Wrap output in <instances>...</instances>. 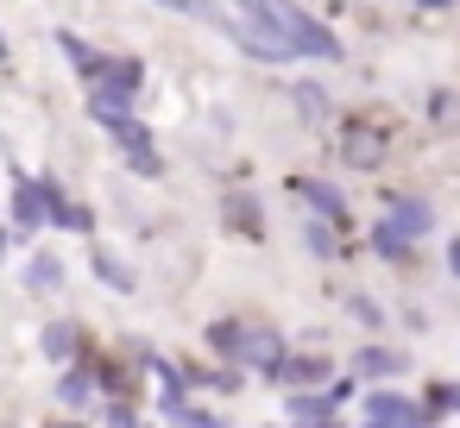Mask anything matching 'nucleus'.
Masks as SVG:
<instances>
[{"label":"nucleus","mask_w":460,"mask_h":428,"mask_svg":"<svg viewBox=\"0 0 460 428\" xmlns=\"http://www.w3.org/2000/svg\"><path fill=\"white\" fill-rule=\"evenodd\" d=\"M240 20H252L259 32H271L290 57H315V64H341V39L296 0H240Z\"/></svg>","instance_id":"f257e3e1"},{"label":"nucleus","mask_w":460,"mask_h":428,"mask_svg":"<svg viewBox=\"0 0 460 428\" xmlns=\"http://www.w3.org/2000/svg\"><path fill=\"white\" fill-rule=\"evenodd\" d=\"M391 133H397L391 114H347L341 133H334V152H341L347 170H378L391 158Z\"/></svg>","instance_id":"f03ea898"},{"label":"nucleus","mask_w":460,"mask_h":428,"mask_svg":"<svg viewBox=\"0 0 460 428\" xmlns=\"http://www.w3.org/2000/svg\"><path fill=\"white\" fill-rule=\"evenodd\" d=\"M146 89V64L139 57H95L89 70V108H133Z\"/></svg>","instance_id":"7ed1b4c3"},{"label":"nucleus","mask_w":460,"mask_h":428,"mask_svg":"<svg viewBox=\"0 0 460 428\" xmlns=\"http://www.w3.org/2000/svg\"><path fill=\"white\" fill-rule=\"evenodd\" d=\"M290 359V346H284V334L278 328H252L246 321V334H240V371H259V378H278V365Z\"/></svg>","instance_id":"20e7f679"},{"label":"nucleus","mask_w":460,"mask_h":428,"mask_svg":"<svg viewBox=\"0 0 460 428\" xmlns=\"http://www.w3.org/2000/svg\"><path fill=\"white\" fill-rule=\"evenodd\" d=\"M429 403H410L397 390H366V428H429Z\"/></svg>","instance_id":"39448f33"},{"label":"nucleus","mask_w":460,"mask_h":428,"mask_svg":"<svg viewBox=\"0 0 460 428\" xmlns=\"http://www.w3.org/2000/svg\"><path fill=\"white\" fill-rule=\"evenodd\" d=\"M385 221H391L410 246H422V240L435 233V202H429V196H385Z\"/></svg>","instance_id":"423d86ee"},{"label":"nucleus","mask_w":460,"mask_h":428,"mask_svg":"<svg viewBox=\"0 0 460 428\" xmlns=\"http://www.w3.org/2000/svg\"><path fill=\"white\" fill-rule=\"evenodd\" d=\"M271 384H284V390H315V384H334V359L328 353H290L284 365H278V378Z\"/></svg>","instance_id":"0eeeda50"},{"label":"nucleus","mask_w":460,"mask_h":428,"mask_svg":"<svg viewBox=\"0 0 460 428\" xmlns=\"http://www.w3.org/2000/svg\"><path fill=\"white\" fill-rule=\"evenodd\" d=\"M89 114L108 127V139H114L120 152H146V145H152V127H146L133 108H89Z\"/></svg>","instance_id":"6e6552de"},{"label":"nucleus","mask_w":460,"mask_h":428,"mask_svg":"<svg viewBox=\"0 0 460 428\" xmlns=\"http://www.w3.org/2000/svg\"><path fill=\"white\" fill-rule=\"evenodd\" d=\"M290 189H296V196H303L322 221H334L341 233L353 227V221H347V202H341V189H334V183H322V177H290Z\"/></svg>","instance_id":"1a4fd4ad"},{"label":"nucleus","mask_w":460,"mask_h":428,"mask_svg":"<svg viewBox=\"0 0 460 428\" xmlns=\"http://www.w3.org/2000/svg\"><path fill=\"white\" fill-rule=\"evenodd\" d=\"M51 221V202H45V183H32V177H20L13 183V227L20 233H39Z\"/></svg>","instance_id":"9d476101"},{"label":"nucleus","mask_w":460,"mask_h":428,"mask_svg":"<svg viewBox=\"0 0 460 428\" xmlns=\"http://www.w3.org/2000/svg\"><path fill=\"white\" fill-rule=\"evenodd\" d=\"M403 371H410V353H397V346H359L353 353V378H366V384L403 378Z\"/></svg>","instance_id":"9b49d317"},{"label":"nucleus","mask_w":460,"mask_h":428,"mask_svg":"<svg viewBox=\"0 0 460 428\" xmlns=\"http://www.w3.org/2000/svg\"><path fill=\"white\" fill-rule=\"evenodd\" d=\"M89 265H95V277H102L114 296H133V290H139V271H133L120 252H108V246H89Z\"/></svg>","instance_id":"f8f14e48"},{"label":"nucleus","mask_w":460,"mask_h":428,"mask_svg":"<svg viewBox=\"0 0 460 428\" xmlns=\"http://www.w3.org/2000/svg\"><path fill=\"white\" fill-rule=\"evenodd\" d=\"M39 353H45V359H58V365H70L76 353H89V340H83V328H76V321H51V328H39Z\"/></svg>","instance_id":"ddd939ff"},{"label":"nucleus","mask_w":460,"mask_h":428,"mask_svg":"<svg viewBox=\"0 0 460 428\" xmlns=\"http://www.w3.org/2000/svg\"><path fill=\"white\" fill-rule=\"evenodd\" d=\"M158 7H171V13H190V20H202V26H215L221 39H234V26H240V13L215 7V0H158Z\"/></svg>","instance_id":"4468645a"},{"label":"nucleus","mask_w":460,"mask_h":428,"mask_svg":"<svg viewBox=\"0 0 460 428\" xmlns=\"http://www.w3.org/2000/svg\"><path fill=\"white\" fill-rule=\"evenodd\" d=\"M221 214H227V227H234L240 240H252V246L265 240V214H259V202H252V196H227V202H221Z\"/></svg>","instance_id":"2eb2a0df"},{"label":"nucleus","mask_w":460,"mask_h":428,"mask_svg":"<svg viewBox=\"0 0 460 428\" xmlns=\"http://www.w3.org/2000/svg\"><path fill=\"white\" fill-rule=\"evenodd\" d=\"M26 284H32L39 296H58V290H64V258H58V252H32Z\"/></svg>","instance_id":"dca6fc26"},{"label":"nucleus","mask_w":460,"mask_h":428,"mask_svg":"<svg viewBox=\"0 0 460 428\" xmlns=\"http://www.w3.org/2000/svg\"><path fill=\"white\" fill-rule=\"evenodd\" d=\"M240 334H246V321H234V315H221V321H208V353L215 359H240Z\"/></svg>","instance_id":"f3484780"},{"label":"nucleus","mask_w":460,"mask_h":428,"mask_svg":"<svg viewBox=\"0 0 460 428\" xmlns=\"http://www.w3.org/2000/svg\"><path fill=\"white\" fill-rule=\"evenodd\" d=\"M372 252H378V258H391V265L416 258V246H410V240H403V233L391 227V221H378V227H372Z\"/></svg>","instance_id":"a211bd4d"},{"label":"nucleus","mask_w":460,"mask_h":428,"mask_svg":"<svg viewBox=\"0 0 460 428\" xmlns=\"http://www.w3.org/2000/svg\"><path fill=\"white\" fill-rule=\"evenodd\" d=\"M290 95H296V114H303L309 127H322V120H328V95H322L315 83H296Z\"/></svg>","instance_id":"6ab92c4d"},{"label":"nucleus","mask_w":460,"mask_h":428,"mask_svg":"<svg viewBox=\"0 0 460 428\" xmlns=\"http://www.w3.org/2000/svg\"><path fill=\"white\" fill-rule=\"evenodd\" d=\"M58 45H64V57H70V64H76V76H83V83H89V70H95V57H102V51H89V45H83V39H76V32H58Z\"/></svg>","instance_id":"aec40b11"},{"label":"nucleus","mask_w":460,"mask_h":428,"mask_svg":"<svg viewBox=\"0 0 460 428\" xmlns=\"http://www.w3.org/2000/svg\"><path fill=\"white\" fill-rule=\"evenodd\" d=\"M334 233H341V227H334V221H322V214H315V221L303 227V240H309V252H322V258H328V252H341V240H334Z\"/></svg>","instance_id":"412c9836"},{"label":"nucleus","mask_w":460,"mask_h":428,"mask_svg":"<svg viewBox=\"0 0 460 428\" xmlns=\"http://www.w3.org/2000/svg\"><path fill=\"white\" fill-rule=\"evenodd\" d=\"M422 403H429V415H441V409H460V384H441V378H435Z\"/></svg>","instance_id":"4be33fe9"},{"label":"nucleus","mask_w":460,"mask_h":428,"mask_svg":"<svg viewBox=\"0 0 460 428\" xmlns=\"http://www.w3.org/2000/svg\"><path fill=\"white\" fill-rule=\"evenodd\" d=\"M127 170H139V177H164V158L146 145V152H127Z\"/></svg>","instance_id":"5701e85b"},{"label":"nucleus","mask_w":460,"mask_h":428,"mask_svg":"<svg viewBox=\"0 0 460 428\" xmlns=\"http://www.w3.org/2000/svg\"><path fill=\"white\" fill-rule=\"evenodd\" d=\"M171 422H177V428H227L221 415H202V409H190V403H183V409H171Z\"/></svg>","instance_id":"b1692460"},{"label":"nucleus","mask_w":460,"mask_h":428,"mask_svg":"<svg viewBox=\"0 0 460 428\" xmlns=\"http://www.w3.org/2000/svg\"><path fill=\"white\" fill-rule=\"evenodd\" d=\"M108 428H139V415H133V403H127V397H114V403H108Z\"/></svg>","instance_id":"393cba45"},{"label":"nucleus","mask_w":460,"mask_h":428,"mask_svg":"<svg viewBox=\"0 0 460 428\" xmlns=\"http://www.w3.org/2000/svg\"><path fill=\"white\" fill-rule=\"evenodd\" d=\"M347 309H353V315H359V321H366V328H385V309H378V302H366V296H353V302H347Z\"/></svg>","instance_id":"a878e982"},{"label":"nucleus","mask_w":460,"mask_h":428,"mask_svg":"<svg viewBox=\"0 0 460 428\" xmlns=\"http://www.w3.org/2000/svg\"><path fill=\"white\" fill-rule=\"evenodd\" d=\"M447 277L460 284V233H447Z\"/></svg>","instance_id":"bb28decb"},{"label":"nucleus","mask_w":460,"mask_h":428,"mask_svg":"<svg viewBox=\"0 0 460 428\" xmlns=\"http://www.w3.org/2000/svg\"><path fill=\"white\" fill-rule=\"evenodd\" d=\"M454 0H416V13H447Z\"/></svg>","instance_id":"cd10ccee"},{"label":"nucleus","mask_w":460,"mask_h":428,"mask_svg":"<svg viewBox=\"0 0 460 428\" xmlns=\"http://www.w3.org/2000/svg\"><path fill=\"white\" fill-rule=\"evenodd\" d=\"M303 428H341V422H334V415H322V422H303Z\"/></svg>","instance_id":"c85d7f7f"},{"label":"nucleus","mask_w":460,"mask_h":428,"mask_svg":"<svg viewBox=\"0 0 460 428\" xmlns=\"http://www.w3.org/2000/svg\"><path fill=\"white\" fill-rule=\"evenodd\" d=\"M7 240H13V233H7V227H0V258H7Z\"/></svg>","instance_id":"c756f323"},{"label":"nucleus","mask_w":460,"mask_h":428,"mask_svg":"<svg viewBox=\"0 0 460 428\" xmlns=\"http://www.w3.org/2000/svg\"><path fill=\"white\" fill-rule=\"evenodd\" d=\"M58 428H89V422H58Z\"/></svg>","instance_id":"7c9ffc66"},{"label":"nucleus","mask_w":460,"mask_h":428,"mask_svg":"<svg viewBox=\"0 0 460 428\" xmlns=\"http://www.w3.org/2000/svg\"><path fill=\"white\" fill-rule=\"evenodd\" d=\"M0 64H7V39H0Z\"/></svg>","instance_id":"2f4dec72"},{"label":"nucleus","mask_w":460,"mask_h":428,"mask_svg":"<svg viewBox=\"0 0 460 428\" xmlns=\"http://www.w3.org/2000/svg\"><path fill=\"white\" fill-rule=\"evenodd\" d=\"M265 428H278V422H265Z\"/></svg>","instance_id":"473e14b6"},{"label":"nucleus","mask_w":460,"mask_h":428,"mask_svg":"<svg viewBox=\"0 0 460 428\" xmlns=\"http://www.w3.org/2000/svg\"><path fill=\"white\" fill-rule=\"evenodd\" d=\"M139 428H146V422H139Z\"/></svg>","instance_id":"72a5a7b5"}]
</instances>
